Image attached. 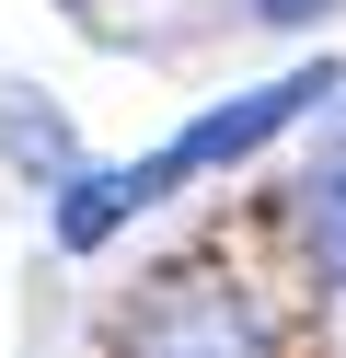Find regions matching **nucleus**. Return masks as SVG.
I'll return each mask as SVG.
<instances>
[{
  "instance_id": "f257e3e1",
  "label": "nucleus",
  "mask_w": 346,
  "mask_h": 358,
  "mask_svg": "<svg viewBox=\"0 0 346 358\" xmlns=\"http://www.w3.org/2000/svg\"><path fill=\"white\" fill-rule=\"evenodd\" d=\"M115 358H277V324L231 266H161V278H138Z\"/></svg>"
},
{
  "instance_id": "f03ea898",
  "label": "nucleus",
  "mask_w": 346,
  "mask_h": 358,
  "mask_svg": "<svg viewBox=\"0 0 346 358\" xmlns=\"http://www.w3.org/2000/svg\"><path fill=\"white\" fill-rule=\"evenodd\" d=\"M335 58H312V70H289V81H266V93H231L219 116H196L185 139H161L150 162H127V185H138V208H150L161 185H185V173H219V162H243V150H266L289 116H312V104H335Z\"/></svg>"
},
{
  "instance_id": "7ed1b4c3",
  "label": "nucleus",
  "mask_w": 346,
  "mask_h": 358,
  "mask_svg": "<svg viewBox=\"0 0 346 358\" xmlns=\"http://www.w3.org/2000/svg\"><path fill=\"white\" fill-rule=\"evenodd\" d=\"M127 208H138L127 173H69V185H58V243H69V255H92V243H115V220H127Z\"/></svg>"
},
{
  "instance_id": "20e7f679",
  "label": "nucleus",
  "mask_w": 346,
  "mask_h": 358,
  "mask_svg": "<svg viewBox=\"0 0 346 358\" xmlns=\"http://www.w3.org/2000/svg\"><path fill=\"white\" fill-rule=\"evenodd\" d=\"M300 196H312V255H323V278L346 289V185H335V173H312Z\"/></svg>"
},
{
  "instance_id": "39448f33",
  "label": "nucleus",
  "mask_w": 346,
  "mask_h": 358,
  "mask_svg": "<svg viewBox=\"0 0 346 358\" xmlns=\"http://www.w3.org/2000/svg\"><path fill=\"white\" fill-rule=\"evenodd\" d=\"M12 150H23V162H69V139H58L46 116H12Z\"/></svg>"
},
{
  "instance_id": "423d86ee",
  "label": "nucleus",
  "mask_w": 346,
  "mask_h": 358,
  "mask_svg": "<svg viewBox=\"0 0 346 358\" xmlns=\"http://www.w3.org/2000/svg\"><path fill=\"white\" fill-rule=\"evenodd\" d=\"M254 12H266V24H300V12H323V0H254Z\"/></svg>"
},
{
  "instance_id": "0eeeda50",
  "label": "nucleus",
  "mask_w": 346,
  "mask_h": 358,
  "mask_svg": "<svg viewBox=\"0 0 346 358\" xmlns=\"http://www.w3.org/2000/svg\"><path fill=\"white\" fill-rule=\"evenodd\" d=\"M323 173H335V185H346V139H335V150H323Z\"/></svg>"
}]
</instances>
